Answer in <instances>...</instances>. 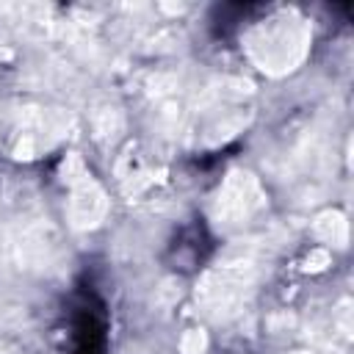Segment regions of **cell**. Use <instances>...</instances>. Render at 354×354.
I'll return each instance as SVG.
<instances>
[{
  "mask_svg": "<svg viewBox=\"0 0 354 354\" xmlns=\"http://www.w3.org/2000/svg\"><path fill=\"white\" fill-rule=\"evenodd\" d=\"M108 307L94 288L80 285L69 315L72 354H108Z\"/></svg>",
  "mask_w": 354,
  "mask_h": 354,
  "instance_id": "1",
  "label": "cell"
}]
</instances>
